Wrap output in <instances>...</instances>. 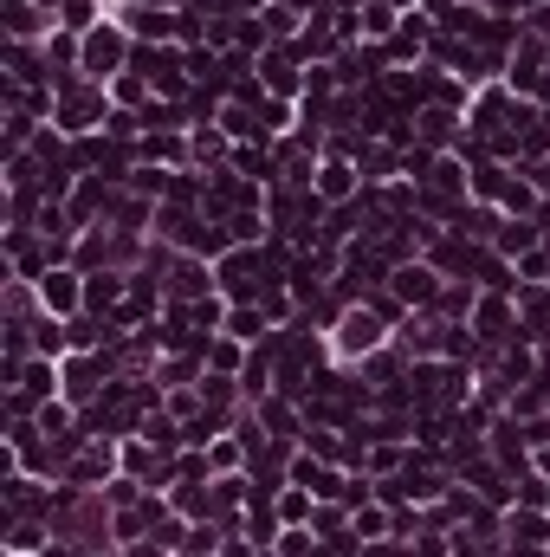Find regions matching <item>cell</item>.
<instances>
[{"instance_id": "obj_2", "label": "cell", "mask_w": 550, "mask_h": 557, "mask_svg": "<svg viewBox=\"0 0 550 557\" xmlns=\"http://www.w3.org/2000/svg\"><path fill=\"white\" fill-rule=\"evenodd\" d=\"M343 350H369V344H382V324L369 318V311H350V318H343V337H337Z\"/></svg>"}, {"instance_id": "obj_1", "label": "cell", "mask_w": 550, "mask_h": 557, "mask_svg": "<svg viewBox=\"0 0 550 557\" xmlns=\"http://www.w3.org/2000/svg\"><path fill=\"white\" fill-rule=\"evenodd\" d=\"M117 59H123V33H117V26H98V33L85 39V72L110 78V72H117Z\"/></svg>"}, {"instance_id": "obj_3", "label": "cell", "mask_w": 550, "mask_h": 557, "mask_svg": "<svg viewBox=\"0 0 550 557\" xmlns=\"http://www.w3.org/2000/svg\"><path fill=\"white\" fill-rule=\"evenodd\" d=\"M39 292H46V305H59V311H65V305H72V298H78V292H72V279H65V273H59V279H46V285H39Z\"/></svg>"}]
</instances>
